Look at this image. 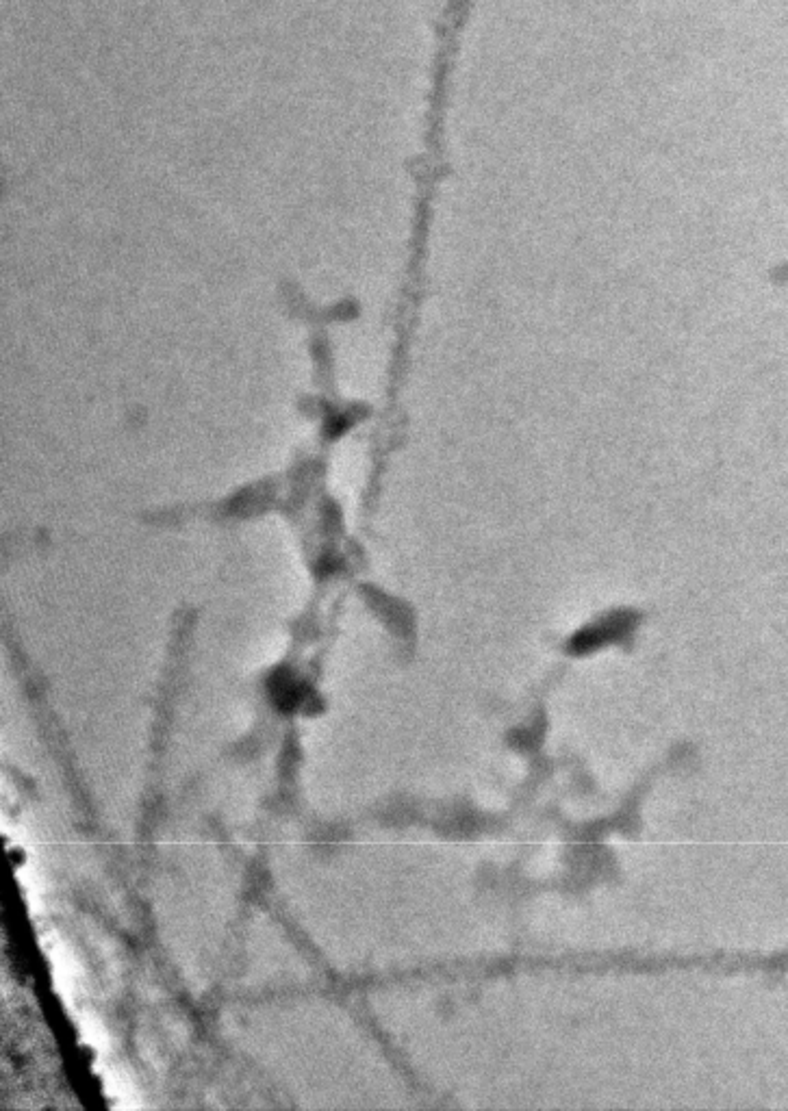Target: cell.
Returning <instances> with one entry per match:
<instances>
[{
	"label": "cell",
	"mask_w": 788,
	"mask_h": 1111,
	"mask_svg": "<svg viewBox=\"0 0 788 1111\" xmlns=\"http://www.w3.org/2000/svg\"><path fill=\"white\" fill-rule=\"evenodd\" d=\"M630 617L628 615H617V617H610L604 619L602 623H595L593 628L589 630H582L574 641H571V649L574 651H589L600 647L604 643H613V641H621L628 632H630Z\"/></svg>",
	"instance_id": "6da1fadb"
}]
</instances>
